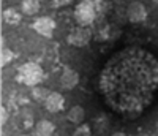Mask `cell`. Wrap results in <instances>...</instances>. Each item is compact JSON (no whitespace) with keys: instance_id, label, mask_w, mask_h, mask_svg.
Segmentation results:
<instances>
[{"instance_id":"obj_18","label":"cell","mask_w":158,"mask_h":136,"mask_svg":"<svg viewBox=\"0 0 158 136\" xmlns=\"http://www.w3.org/2000/svg\"><path fill=\"white\" fill-rule=\"evenodd\" d=\"M112 136H127V134H125V133H114Z\"/></svg>"},{"instance_id":"obj_14","label":"cell","mask_w":158,"mask_h":136,"mask_svg":"<svg viewBox=\"0 0 158 136\" xmlns=\"http://www.w3.org/2000/svg\"><path fill=\"white\" fill-rule=\"evenodd\" d=\"M13 60V52L10 49H2V56H0V63H2V66H5L6 63H10Z\"/></svg>"},{"instance_id":"obj_8","label":"cell","mask_w":158,"mask_h":136,"mask_svg":"<svg viewBox=\"0 0 158 136\" xmlns=\"http://www.w3.org/2000/svg\"><path fill=\"white\" fill-rule=\"evenodd\" d=\"M79 83V74L76 70H71V68H65L63 73L60 74V87L65 90H71L77 86Z\"/></svg>"},{"instance_id":"obj_12","label":"cell","mask_w":158,"mask_h":136,"mask_svg":"<svg viewBox=\"0 0 158 136\" xmlns=\"http://www.w3.org/2000/svg\"><path fill=\"white\" fill-rule=\"evenodd\" d=\"M51 93V90H48L46 87H41V86H35V87H32V98L35 100V101H41V103H44V100L48 98V95Z\"/></svg>"},{"instance_id":"obj_19","label":"cell","mask_w":158,"mask_h":136,"mask_svg":"<svg viewBox=\"0 0 158 136\" xmlns=\"http://www.w3.org/2000/svg\"><path fill=\"white\" fill-rule=\"evenodd\" d=\"M24 136H25V134H24Z\"/></svg>"},{"instance_id":"obj_7","label":"cell","mask_w":158,"mask_h":136,"mask_svg":"<svg viewBox=\"0 0 158 136\" xmlns=\"http://www.w3.org/2000/svg\"><path fill=\"white\" fill-rule=\"evenodd\" d=\"M63 104H65V98L60 92H51L48 95V98L44 100V108L46 111L49 113H59L63 109Z\"/></svg>"},{"instance_id":"obj_11","label":"cell","mask_w":158,"mask_h":136,"mask_svg":"<svg viewBox=\"0 0 158 136\" xmlns=\"http://www.w3.org/2000/svg\"><path fill=\"white\" fill-rule=\"evenodd\" d=\"M40 11V2L38 0H22L21 2V13L25 16H35Z\"/></svg>"},{"instance_id":"obj_16","label":"cell","mask_w":158,"mask_h":136,"mask_svg":"<svg viewBox=\"0 0 158 136\" xmlns=\"http://www.w3.org/2000/svg\"><path fill=\"white\" fill-rule=\"evenodd\" d=\"M74 136H89V127L87 125H81L77 128V131L74 133Z\"/></svg>"},{"instance_id":"obj_2","label":"cell","mask_w":158,"mask_h":136,"mask_svg":"<svg viewBox=\"0 0 158 136\" xmlns=\"http://www.w3.org/2000/svg\"><path fill=\"white\" fill-rule=\"evenodd\" d=\"M43 78H44V71H43V68L40 66L38 63L27 62V63H24L22 66L18 68L16 79L19 81L21 84H25L29 87L38 86L43 81Z\"/></svg>"},{"instance_id":"obj_9","label":"cell","mask_w":158,"mask_h":136,"mask_svg":"<svg viewBox=\"0 0 158 136\" xmlns=\"http://www.w3.org/2000/svg\"><path fill=\"white\" fill-rule=\"evenodd\" d=\"M54 130H56V127L51 120H40V122H36L33 133H35V136H52Z\"/></svg>"},{"instance_id":"obj_1","label":"cell","mask_w":158,"mask_h":136,"mask_svg":"<svg viewBox=\"0 0 158 136\" xmlns=\"http://www.w3.org/2000/svg\"><path fill=\"white\" fill-rule=\"evenodd\" d=\"M98 90L112 111L130 117L141 114L158 90V59L139 46L117 51L101 68Z\"/></svg>"},{"instance_id":"obj_4","label":"cell","mask_w":158,"mask_h":136,"mask_svg":"<svg viewBox=\"0 0 158 136\" xmlns=\"http://www.w3.org/2000/svg\"><path fill=\"white\" fill-rule=\"evenodd\" d=\"M90 38H92L90 30L85 25H79V27H74L68 33V43L76 48H84L90 43Z\"/></svg>"},{"instance_id":"obj_3","label":"cell","mask_w":158,"mask_h":136,"mask_svg":"<svg viewBox=\"0 0 158 136\" xmlns=\"http://www.w3.org/2000/svg\"><path fill=\"white\" fill-rule=\"evenodd\" d=\"M98 18L97 6L94 0H81L74 8V19L79 25L89 27L92 22Z\"/></svg>"},{"instance_id":"obj_5","label":"cell","mask_w":158,"mask_h":136,"mask_svg":"<svg viewBox=\"0 0 158 136\" xmlns=\"http://www.w3.org/2000/svg\"><path fill=\"white\" fill-rule=\"evenodd\" d=\"M33 30L36 33H40L41 36H46V38H51L52 33H54V29H56V22L52 18H48V16H40L33 21L32 24Z\"/></svg>"},{"instance_id":"obj_6","label":"cell","mask_w":158,"mask_h":136,"mask_svg":"<svg viewBox=\"0 0 158 136\" xmlns=\"http://www.w3.org/2000/svg\"><path fill=\"white\" fill-rule=\"evenodd\" d=\"M127 16H128V21L133 24L144 22L147 19V10L141 2H131L127 10Z\"/></svg>"},{"instance_id":"obj_13","label":"cell","mask_w":158,"mask_h":136,"mask_svg":"<svg viewBox=\"0 0 158 136\" xmlns=\"http://www.w3.org/2000/svg\"><path fill=\"white\" fill-rule=\"evenodd\" d=\"M3 21L8 24H18L21 21V13L16 10H5L3 11Z\"/></svg>"},{"instance_id":"obj_17","label":"cell","mask_w":158,"mask_h":136,"mask_svg":"<svg viewBox=\"0 0 158 136\" xmlns=\"http://www.w3.org/2000/svg\"><path fill=\"white\" fill-rule=\"evenodd\" d=\"M71 2H73V0H52L54 6H65V5H68Z\"/></svg>"},{"instance_id":"obj_10","label":"cell","mask_w":158,"mask_h":136,"mask_svg":"<svg viewBox=\"0 0 158 136\" xmlns=\"http://www.w3.org/2000/svg\"><path fill=\"white\" fill-rule=\"evenodd\" d=\"M67 117H68V120L71 122V124H74V125H81L82 122H84V119H85V111H84V108H82V106L76 104V106H73L71 109L68 111Z\"/></svg>"},{"instance_id":"obj_15","label":"cell","mask_w":158,"mask_h":136,"mask_svg":"<svg viewBox=\"0 0 158 136\" xmlns=\"http://www.w3.org/2000/svg\"><path fill=\"white\" fill-rule=\"evenodd\" d=\"M8 111H6V108L5 106H2V108H0V124H2V125H5L6 124V120H8Z\"/></svg>"}]
</instances>
